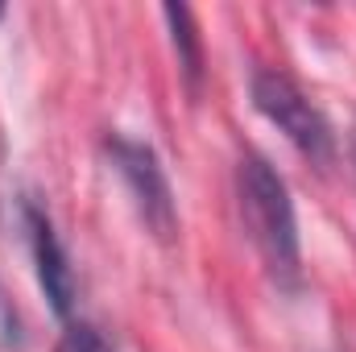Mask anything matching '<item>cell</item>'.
<instances>
[{"label":"cell","instance_id":"cell-1","mask_svg":"<svg viewBox=\"0 0 356 352\" xmlns=\"http://www.w3.org/2000/svg\"><path fill=\"white\" fill-rule=\"evenodd\" d=\"M236 191H241L245 228L261 262L282 286H294L298 282V216H294V199L282 175L266 158H245L236 175Z\"/></svg>","mask_w":356,"mask_h":352},{"label":"cell","instance_id":"cell-2","mask_svg":"<svg viewBox=\"0 0 356 352\" xmlns=\"http://www.w3.org/2000/svg\"><path fill=\"white\" fill-rule=\"evenodd\" d=\"M249 91H253V108L307 162L327 166L336 158V137H332L327 116L307 99V91L298 88L290 75H282V71H253Z\"/></svg>","mask_w":356,"mask_h":352},{"label":"cell","instance_id":"cell-3","mask_svg":"<svg viewBox=\"0 0 356 352\" xmlns=\"http://www.w3.org/2000/svg\"><path fill=\"white\" fill-rule=\"evenodd\" d=\"M108 158H112V170L120 175V182L129 186L141 224H145L158 241H170L175 228H178V211H175V195H170V178L162 170L158 154H154L145 141L108 137Z\"/></svg>","mask_w":356,"mask_h":352},{"label":"cell","instance_id":"cell-4","mask_svg":"<svg viewBox=\"0 0 356 352\" xmlns=\"http://www.w3.org/2000/svg\"><path fill=\"white\" fill-rule=\"evenodd\" d=\"M25 228H29V245H33V265H38V282H42V294L50 298L54 315H71V303H75V273L67 265L63 253V241L50 224V216L33 203H25Z\"/></svg>","mask_w":356,"mask_h":352},{"label":"cell","instance_id":"cell-5","mask_svg":"<svg viewBox=\"0 0 356 352\" xmlns=\"http://www.w3.org/2000/svg\"><path fill=\"white\" fill-rule=\"evenodd\" d=\"M162 17L170 25V42H175L178 67H182L186 83L195 88L199 83V71H203V50H199V33H195V21H191V8L186 4H166Z\"/></svg>","mask_w":356,"mask_h":352},{"label":"cell","instance_id":"cell-6","mask_svg":"<svg viewBox=\"0 0 356 352\" xmlns=\"http://www.w3.org/2000/svg\"><path fill=\"white\" fill-rule=\"evenodd\" d=\"M25 344V323H21V311L13 307L8 290L0 286V352H17Z\"/></svg>","mask_w":356,"mask_h":352},{"label":"cell","instance_id":"cell-7","mask_svg":"<svg viewBox=\"0 0 356 352\" xmlns=\"http://www.w3.org/2000/svg\"><path fill=\"white\" fill-rule=\"evenodd\" d=\"M58 352H112L108 349V340L88 328V323H71L67 332H63V340H58Z\"/></svg>","mask_w":356,"mask_h":352},{"label":"cell","instance_id":"cell-8","mask_svg":"<svg viewBox=\"0 0 356 352\" xmlns=\"http://www.w3.org/2000/svg\"><path fill=\"white\" fill-rule=\"evenodd\" d=\"M348 145H353V166H356V129H353V141Z\"/></svg>","mask_w":356,"mask_h":352},{"label":"cell","instance_id":"cell-9","mask_svg":"<svg viewBox=\"0 0 356 352\" xmlns=\"http://www.w3.org/2000/svg\"><path fill=\"white\" fill-rule=\"evenodd\" d=\"M0 21H4V4H0Z\"/></svg>","mask_w":356,"mask_h":352}]
</instances>
